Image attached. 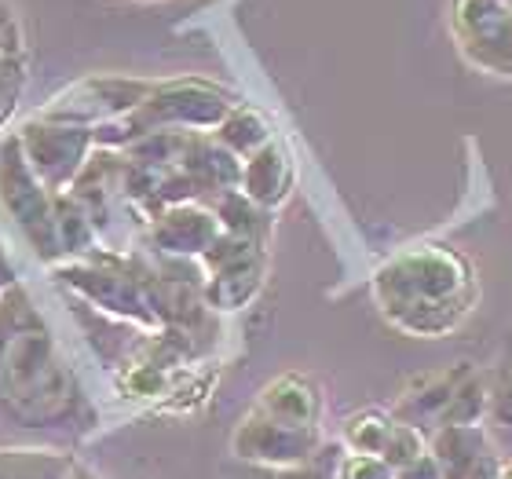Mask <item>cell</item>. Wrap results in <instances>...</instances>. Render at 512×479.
Listing matches in <instances>:
<instances>
[{"instance_id":"obj_1","label":"cell","mask_w":512,"mask_h":479,"mask_svg":"<svg viewBox=\"0 0 512 479\" xmlns=\"http://www.w3.org/2000/svg\"><path fill=\"white\" fill-rule=\"evenodd\" d=\"M374 293L399 330L443 337L476 308V275L447 245H414L377 271Z\"/></svg>"},{"instance_id":"obj_2","label":"cell","mask_w":512,"mask_h":479,"mask_svg":"<svg viewBox=\"0 0 512 479\" xmlns=\"http://www.w3.org/2000/svg\"><path fill=\"white\" fill-rule=\"evenodd\" d=\"M454 37L472 66L512 77V0H454Z\"/></svg>"},{"instance_id":"obj_3","label":"cell","mask_w":512,"mask_h":479,"mask_svg":"<svg viewBox=\"0 0 512 479\" xmlns=\"http://www.w3.org/2000/svg\"><path fill=\"white\" fill-rule=\"evenodd\" d=\"M319 450V428L282 425L264 414H249L235 432V454L246 461H260L264 469H297L308 465Z\"/></svg>"},{"instance_id":"obj_4","label":"cell","mask_w":512,"mask_h":479,"mask_svg":"<svg viewBox=\"0 0 512 479\" xmlns=\"http://www.w3.org/2000/svg\"><path fill=\"white\" fill-rule=\"evenodd\" d=\"M491 450V432L483 425H439L428 458L443 479H469L480 458Z\"/></svg>"},{"instance_id":"obj_5","label":"cell","mask_w":512,"mask_h":479,"mask_svg":"<svg viewBox=\"0 0 512 479\" xmlns=\"http://www.w3.org/2000/svg\"><path fill=\"white\" fill-rule=\"evenodd\" d=\"M319 388L308 381V377H297V373H286L271 381L260 392V403H256V414L271 417V421H282V425H300L311 428L319 421Z\"/></svg>"},{"instance_id":"obj_6","label":"cell","mask_w":512,"mask_h":479,"mask_svg":"<svg viewBox=\"0 0 512 479\" xmlns=\"http://www.w3.org/2000/svg\"><path fill=\"white\" fill-rule=\"evenodd\" d=\"M465 373H469V366L461 362L454 370L428 373V377L410 384L403 392V399H399L403 425H417V421H436L439 425V417H443V410H447V403H450V392H454V384H458Z\"/></svg>"},{"instance_id":"obj_7","label":"cell","mask_w":512,"mask_h":479,"mask_svg":"<svg viewBox=\"0 0 512 479\" xmlns=\"http://www.w3.org/2000/svg\"><path fill=\"white\" fill-rule=\"evenodd\" d=\"M246 191L253 202L278 205L289 191V161L278 147H260L246 169Z\"/></svg>"},{"instance_id":"obj_8","label":"cell","mask_w":512,"mask_h":479,"mask_svg":"<svg viewBox=\"0 0 512 479\" xmlns=\"http://www.w3.org/2000/svg\"><path fill=\"white\" fill-rule=\"evenodd\" d=\"M487 399H491V377L469 370L454 384L450 403H447V410H443V417H439V425H483Z\"/></svg>"},{"instance_id":"obj_9","label":"cell","mask_w":512,"mask_h":479,"mask_svg":"<svg viewBox=\"0 0 512 479\" xmlns=\"http://www.w3.org/2000/svg\"><path fill=\"white\" fill-rule=\"evenodd\" d=\"M256 286H260V253H249L235 264L220 267V278L209 286V300L216 308H238L253 297Z\"/></svg>"},{"instance_id":"obj_10","label":"cell","mask_w":512,"mask_h":479,"mask_svg":"<svg viewBox=\"0 0 512 479\" xmlns=\"http://www.w3.org/2000/svg\"><path fill=\"white\" fill-rule=\"evenodd\" d=\"M395 421L381 410H363V414H355L348 425H344V443L355 450V454H374L381 458L384 443L392 436Z\"/></svg>"},{"instance_id":"obj_11","label":"cell","mask_w":512,"mask_h":479,"mask_svg":"<svg viewBox=\"0 0 512 479\" xmlns=\"http://www.w3.org/2000/svg\"><path fill=\"white\" fill-rule=\"evenodd\" d=\"M491 432L502 439V447H512V359L491 377V399H487V417Z\"/></svg>"},{"instance_id":"obj_12","label":"cell","mask_w":512,"mask_h":479,"mask_svg":"<svg viewBox=\"0 0 512 479\" xmlns=\"http://www.w3.org/2000/svg\"><path fill=\"white\" fill-rule=\"evenodd\" d=\"M425 454H428V443H425V436H421V428L395 421L392 436H388V443H384V450H381L384 465L392 472H399V469H406V465H414L417 458H425Z\"/></svg>"},{"instance_id":"obj_13","label":"cell","mask_w":512,"mask_h":479,"mask_svg":"<svg viewBox=\"0 0 512 479\" xmlns=\"http://www.w3.org/2000/svg\"><path fill=\"white\" fill-rule=\"evenodd\" d=\"M264 139H267V128L253 110H238L235 118L224 125V143L231 150H242V154H256V150L264 147Z\"/></svg>"},{"instance_id":"obj_14","label":"cell","mask_w":512,"mask_h":479,"mask_svg":"<svg viewBox=\"0 0 512 479\" xmlns=\"http://www.w3.org/2000/svg\"><path fill=\"white\" fill-rule=\"evenodd\" d=\"M395 472L374 454H348L337 469V479H392Z\"/></svg>"},{"instance_id":"obj_15","label":"cell","mask_w":512,"mask_h":479,"mask_svg":"<svg viewBox=\"0 0 512 479\" xmlns=\"http://www.w3.org/2000/svg\"><path fill=\"white\" fill-rule=\"evenodd\" d=\"M502 469H505L502 454H498V450L491 447V450H487V454L480 458V465L472 469V476H469V479H502Z\"/></svg>"},{"instance_id":"obj_16","label":"cell","mask_w":512,"mask_h":479,"mask_svg":"<svg viewBox=\"0 0 512 479\" xmlns=\"http://www.w3.org/2000/svg\"><path fill=\"white\" fill-rule=\"evenodd\" d=\"M392 479H443V476H439L436 461H432V458L425 454V458H417L414 465H406V469L395 472Z\"/></svg>"},{"instance_id":"obj_17","label":"cell","mask_w":512,"mask_h":479,"mask_svg":"<svg viewBox=\"0 0 512 479\" xmlns=\"http://www.w3.org/2000/svg\"><path fill=\"white\" fill-rule=\"evenodd\" d=\"M249 479H326V476L315 472V469H264Z\"/></svg>"},{"instance_id":"obj_18","label":"cell","mask_w":512,"mask_h":479,"mask_svg":"<svg viewBox=\"0 0 512 479\" xmlns=\"http://www.w3.org/2000/svg\"><path fill=\"white\" fill-rule=\"evenodd\" d=\"M502 479H512V465H509V469H502Z\"/></svg>"}]
</instances>
